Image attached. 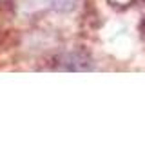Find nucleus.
Segmentation results:
<instances>
[{
    "mask_svg": "<svg viewBox=\"0 0 145 156\" xmlns=\"http://www.w3.org/2000/svg\"><path fill=\"white\" fill-rule=\"evenodd\" d=\"M55 11H60V13H69L72 9H76L78 2L80 0H45Z\"/></svg>",
    "mask_w": 145,
    "mask_h": 156,
    "instance_id": "2",
    "label": "nucleus"
},
{
    "mask_svg": "<svg viewBox=\"0 0 145 156\" xmlns=\"http://www.w3.org/2000/svg\"><path fill=\"white\" fill-rule=\"evenodd\" d=\"M91 67H93L91 58L82 51H72L60 56L56 64V69H62V71H89Z\"/></svg>",
    "mask_w": 145,
    "mask_h": 156,
    "instance_id": "1",
    "label": "nucleus"
},
{
    "mask_svg": "<svg viewBox=\"0 0 145 156\" xmlns=\"http://www.w3.org/2000/svg\"><path fill=\"white\" fill-rule=\"evenodd\" d=\"M114 7H127V5H131L134 0H109Z\"/></svg>",
    "mask_w": 145,
    "mask_h": 156,
    "instance_id": "3",
    "label": "nucleus"
}]
</instances>
